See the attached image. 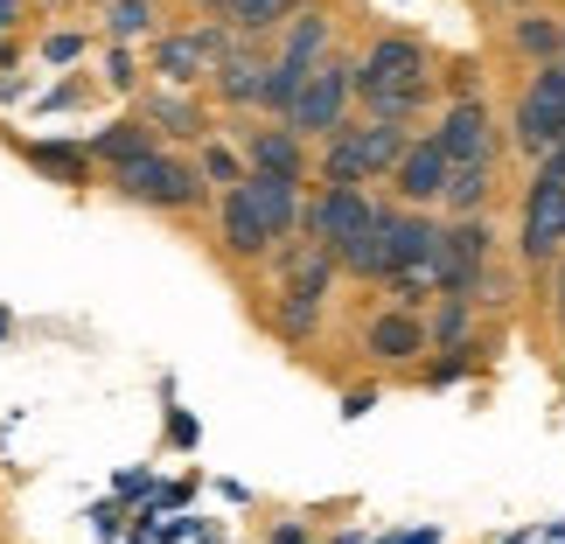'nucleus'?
I'll list each match as a JSON object with an SVG mask.
<instances>
[{"label":"nucleus","instance_id":"nucleus-1","mask_svg":"<svg viewBox=\"0 0 565 544\" xmlns=\"http://www.w3.org/2000/svg\"><path fill=\"white\" fill-rule=\"evenodd\" d=\"M426 50L419 42H405V35H384V42H371L363 50V63H356V92H363V105H371V119H412L419 113V98H426Z\"/></svg>","mask_w":565,"mask_h":544},{"label":"nucleus","instance_id":"nucleus-2","mask_svg":"<svg viewBox=\"0 0 565 544\" xmlns=\"http://www.w3.org/2000/svg\"><path fill=\"white\" fill-rule=\"evenodd\" d=\"M371 224H377V203L363 195V182H335V189H321L315 203H300V231H308L315 245H329L335 258L350 252Z\"/></svg>","mask_w":565,"mask_h":544},{"label":"nucleus","instance_id":"nucleus-3","mask_svg":"<svg viewBox=\"0 0 565 544\" xmlns=\"http://www.w3.org/2000/svg\"><path fill=\"white\" fill-rule=\"evenodd\" d=\"M405 126H391V119H371V126H356V134H342L335 126V140H329V182H371L384 175V168H398L405 161Z\"/></svg>","mask_w":565,"mask_h":544},{"label":"nucleus","instance_id":"nucleus-4","mask_svg":"<svg viewBox=\"0 0 565 544\" xmlns=\"http://www.w3.org/2000/svg\"><path fill=\"white\" fill-rule=\"evenodd\" d=\"M119 189L134 195V203H147V210H189V203H203V189H210V175L203 168H189V161H175V154H140L134 168H119Z\"/></svg>","mask_w":565,"mask_h":544},{"label":"nucleus","instance_id":"nucleus-5","mask_svg":"<svg viewBox=\"0 0 565 544\" xmlns=\"http://www.w3.org/2000/svg\"><path fill=\"white\" fill-rule=\"evenodd\" d=\"M524 266H545V258H565V175L545 168L524 195V237H516Z\"/></svg>","mask_w":565,"mask_h":544},{"label":"nucleus","instance_id":"nucleus-6","mask_svg":"<svg viewBox=\"0 0 565 544\" xmlns=\"http://www.w3.org/2000/svg\"><path fill=\"white\" fill-rule=\"evenodd\" d=\"M350 92H356V63H321V71H308V84H300L287 126L294 134H335Z\"/></svg>","mask_w":565,"mask_h":544},{"label":"nucleus","instance_id":"nucleus-7","mask_svg":"<svg viewBox=\"0 0 565 544\" xmlns=\"http://www.w3.org/2000/svg\"><path fill=\"white\" fill-rule=\"evenodd\" d=\"M482 266H489V231H482V216H468V224H454L440 237V294H475Z\"/></svg>","mask_w":565,"mask_h":544},{"label":"nucleus","instance_id":"nucleus-8","mask_svg":"<svg viewBox=\"0 0 565 544\" xmlns=\"http://www.w3.org/2000/svg\"><path fill=\"white\" fill-rule=\"evenodd\" d=\"M391 175H398V195H405V203H440V195H447V175H454V154L440 147V134H433V140H412L405 161L391 168Z\"/></svg>","mask_w":565,"mask_h":544},{"label":"nucleus","instance_id":"nucleus-9","mask_svg":"<svg viewBox=\"0 0 565 544\" xmlns=\"http://www.w3.org/2000/svg\"><path fill=\"white\" fill-rule=\"evenodd\" d=\"M440 147L454 161H495V126H489V105L482 98H461L454 113L440 119Z\"/></svg>","mask_w":565,"mask_h":544},{"label":"nucleus","instance_id":"nucleus-10","mask_svg":"<svg viewBox=\"0 0 565 544\" xmlns=\"http://www.w3.org/2000/svg\"><path fill=\"white\" fill-rule=\"evenodd\" d=\"M237 189H245L252 216H258V224L273 231V245H279V237H287V231L300 224V195H294L300 182H287V175H258V168H252V175L237 182Z\"/></svg>","mask_w":565,"mask_h":544},{"label":"nucleus","instance_id":"nucleus-11","mask_svg":"<svg viewBox=\"0 0 565 544\" xmlns=\"http://www.w3.org/2000/svg\"><path fill=\"white\" fill-rule=\"evenodd\" d=\"M231 50V35H168L161 42V50H154V71L161 77H175V84H195V77H203V71H216V56H224Z\"/></svg>","mask_w":565,"mask_h":544},{"label":"nucleus","instance_id":"nucleus-12","mask_svg":"<svg viewBox=\"0 0 565 544\" xmlns=\"http://www.w3.org/2000/svg\"><path fill=\"white\" fill-rule=\"evenodd\" d=\"M419 350H426V321H419V314L391 308V314L371 321V356H377V363H412Z\"/></svg>","mask_w":565,"mask_h":544},{"label":"nucleus","instance_id":"nucleus-13","mask_svg":"<svg viewBox=\"0 0 565 544\" xmlns=\"http://www.w3.org/2000/svg\"><path fill=\"white\" fill-rule=\"evenodd\" d=\"M391 245H398V210H377V224L342 252V266L363 273V279H391Z\"/></svg>","mask_w":565,"mask_h":544},{"label":"nucleus","instance_id":"nucleus-14","mask_svg":"<svg viewBox=\"0 0 565 544\" xmlns=\"http://www.w3.org/2000/svg\"><path fill=\"white\" fill-rule=\"evenodd\" d=\"M245 161L258 168V175H287V182H300V140H294V126L245 134Z\"/></svg>","mask_w":565,"mask_h":544},{"label":"nucleus","instance_id":"nucleus-15","mask_svg":"<svg viewBox=\"0 0 565 544\" xmlns=\"http://www.w3.org/2000/svg\"><path fill=\"white\" fill-rule=\"evenodd\" d=\"M224 252H237V258L273 252V231L252 216V203H245V189H237V182H231V195H224Z\"/></svg>","mask_w":565,"mask_h":544},{"label":"nucleus","instance_id":"nucleus-16","mask_svg":"<svg viewBox=\"0 0 565 544\" xmlns=\"http://www.w3.org/2000/svg\"><path fill=\"white\" fill-rule=\"evenodd\" d=\"M266 71H273V63L224 50V56H216V92H224L231 105H266Z\"/></svg>","mask_w":565,"mask_h":544},{"label":"nucleus","instance_id":"nucleus-17","mask_svg":"<svg viewBox=\"0 0 565 544\" xmlns=\"http://www.w3.org/2000/svg\"><path fill=\"white\" fill-rule=\"evenodd\" d=\"M447 210H461V216H475L489 203V161H454V175H447V195H440Z\"/></svg>","mask_w":565,"mask_h":544},{"label":"nucleus","instance_id":"nucleus-18","mask_svg":"<svg viewBox=\"0 0 565 544\" xmlns=\"http://www.w3.org/2000/svg\"><path fill=\"white\" fill-rule=\"evenodd\" d=\"M92 147H98V154L113 161V168H134L140 154H154V134H147V119H140V126H105Z\"/></svg>","mask_w":565,"mask_h":544},{"label":"nucleus","instance_id":"nucleus-19","mask_svg":"<svg viewBox=\"0 0 565 544\" xmlns=\"http://www.w3.org/2000/svg\"><path fill=\"white\" fill-rule=\"evenodd\" d=\"M329 50V21L321 14H300L294 29H287V63H300V71H315V56Z\"/></svg>","mask_w":565,"mask_h":544},{"label":"nucleus","instance_id":"nucleus-20","mask_svg":"<svg viewBox=\"0 0 565 544\" xmlns=\"http://www.w3.org/2000/svg\"><path fill=\"white\" fill-rule=\"evenodd\" d=\"M300 84H308V71H300V63H287V56H279L273 71H266V105H273V113H294Z\"/></svg>","mask_w":565,"mask_h":544},{"label":"nucleus","instance_id":"nucleus-21","mask_svg":"<svg viewBox=\"0 0 565 544\" xmlns=\"http://www.w3.org/2000/svg\"><path fill=\"white\" fill-rule=\"evenodd\" d=\"M287 8H294V0H231V21H237L245 35H258V29H273Z\"/></svg>","mask_w":565,"mask_h":544},{"label":"nucleus","instance_id":"nucleus-22","mask_svg":"<svg viewBox=\"0 0 565 544\" xmlns=\"http://www.w3.org/2000/svg\"><path fill=\"white\" fill-rule=\"evenodd\" d=\"M516 50H531V56H558V29L552 21H516Z\"/></svg>","mask_w":565,"mask_h":544},{"label":"nucleus","instance_id":"nucleus-23","mask_svg":"<svg viewBox=\"0 0 565 544\" xmlns=\"http://www.w3.org/2000/svg\"><path fill=\"white\" fill-rule=\"evenodd\" d=\"M461 329H468V294H440V321H433V335L461 342Z\"/></svg>","mask_w":565,"mask_h":544},{"label":"nucleus","instance_id":"nucleus-24","mask_svg":"<svg viewBox=\"0 0 565 544\" xmlns=\"http://www.w3.org/2000/svg\"><path fill=\"white\" fill-rule=\"evenodd\" d=\"M147 21H154V8H147V0H113V35H119V42H134Z\"/></svg>","mask_w":565,"mask_h":544},{"label":"nucleus","instance_id":"nucleus-25","mask_svg":"<svg viewBox=\"0 0 565 544\" xmlns=\"http://www.w3.org/2000/svg\"><path fill=\"white\" fill-rule=\"evenodd\" d=\"M147 119L154 126H175V134H203V119L189 113V105H175V98H161V105H147Z\"/></svg>","mask_w":565,"mask_h":544},{"label":"nucleus","instance_id":"nucleus-26","mask_svg":"<svg viewBox=\"0 0 565 544\" xmlns=\"http://www.w3.org/2000/svg\"><path fill=\"white\" fill-rule=\"evenodd\" d=\"M203 175H210V182H245L252 168H237V161L224 154V147H210V154H203Z\"/></svg>","mask_w":565,"mask_h":544},{"label":"nucleus","instance_id":"nucleus-27","mask_svg":"<svg viewBox=\"0 0 565 544\" xmlns=\"http://www.w3.org/2000/svg\"><path fill=\"white\" fill-rule=\"evenodd\" d=\"M77 50H84V42H77V35H50V63H71Z\"/></svg>","mask_w":565,"mask_h":544},{"label":"nucleus","instance_id":"nucleus-28","mask_svg":"<svg viewBox=\"0 0 565 544\" xmlns=\"http://www.w3.org/2000/svg\"><path fill=\"white\" fill-rule=\"evenodd\" d=\"M545 168H558V175H565V140L552 147V154H545Z\"/></svg>","mask_w":565,"mask_h":544},{"label":"nucleus","instance_id":"nucleus-29","mask_svg":"<svg viewBox=\"0 0 565 544\" xmlns=\"http://www.w3.org/2000/svg\"><path fill=\"white\" fill-rule=\"evenodd\" d=\"M195 8H216V14H231V0H195Z\"/></svg>","mask_w":565,"mask_h":544},{"label":"nucleus","instance_id":"nucleus-30","mask_svg":"<svg viewBox=\"0 0 565 544\" xmlns=\"http://www.w3.org/2000/svg\"><path fill=\"white\" fill-rule=\"evenodd\" d=\"M558 308H565V258H558Z\"/></svg>","mask_w":565,"mask_h":544}]
</instances>
